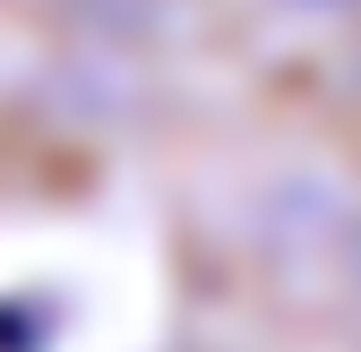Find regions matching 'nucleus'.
<instances>
[{
    "label": "nucleus",
    "mask_w": 361,
    "mask_h": 352,
    "mask_svg": "<svg viewBox=\"0 0 361 352\" xmlns=\"http://www.w3.org/2000/svg\"><path fill=\"white\" fill-rule=\"evenodd\" d=\"M353 275H361V258H353Z\"/></svg>",
    "instance_id": "1"
}]
</instances>
